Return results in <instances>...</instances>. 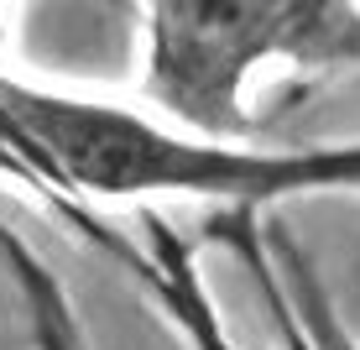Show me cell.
<instances>
[{
  "mask_svg": "<svg viewBox=\"0 0 360 350\" xmlns=\"http://www.w3.org/2000/svg\"><path fill=\"white\" fill-rule=\"evenodd\" d=\"M360 68V0H146L141 94L204 142H256L245 79L262 63Z\"/></svg>",
  "mask_w": 360,
  "mask_h": 350,
  "instance_id": "obj_2",
  "label": "cell"
},
{
  "mask_svg": "<svg viewBox=\"0 0 360 350\" xmlns=\"http://www.w3.org/2000/svg\"><path fill=\"white\" fill-rule=\"evenodd\" d=\"M146 230H152V246H157L152 277L167 287V304H172V314H183V324H188V335H193V345H198V350H230L225 340H219L209 308H204V293H198V277H193V267H188V251L172 241V230H167L157 215H146Z\"/></svg>",
  "mask_w": 360,
  "mask_h": 350,
  "instance_id": "obj_3",
  "label": "cell"
},
{
  "mask_svg": "<svg viewBox=\"0 0 360 350\" xmlns=\"http://www.w3.org/2000/svg\"><path fill=\"white\" fill-rule=\"evenodd\" d=\"M277 277H282V293H288V304H292L297 324L308 330V340H314L319 350H360V345L350 340V330L334 319L324 287L314 282V272L303 267V256H297L292 246H282V272H277Z\"/></svg>",
  "mask_w": 360,
  "mask_h": 350,
  "instance_id": "obj_5",
  "label": "cell"
},
{
  "mask_svg": "<svg viewBox=\"0 0 360 350\" xmlns=\"http://www.w3.org/2000/svg\"><path fill=\"white\" fill-rule=\"evenodd\" d=\"M0 251H6L11 267H16L21 293H27V304H32V330H37V345H42V350H84V340H79V324L68 319V304H63V293H58L53 272H47L32 251H21V246L11 241L6 230H0Z\"/></svg>",
  "mask_w": 360,
  "mask_h": 350,
  "instance_id": "obj_4",
  "label": "cell"
},
{
  "mask_svg": "<svg viewBox=\"0 0 360 350\" xmlns=\"http://www.w3.org/2000/svg\"><path fill=\"white\" fill-rule=\"evenodd\" d=\"M0 142L16 146L42 178L94 199L209 194L262 204L297 189H360V146L251 152L245 142L172 136L136 110L16 79H0Z\"/></svg>",
  "mask_w": 360,
  "mask_h": 350,
  "instance_id": "obj_1",
  "label": "cell"
},
{
  "mask_svg": "<svg viewBox=\"0 0 360 350\" xmlns=\"http://www.w3.org/2000/svg\"><path fill=\"white\" fill-rule=\"evenodd\" d=\"M235 246H240L245 267L256 272V287H262V298H266V314H271V324H277V340H282V350H319L314 340H308V330L297 324L292 304H288V293H282L277 267H271V261L262 256V246H256V230H251V220H245V215H235Z\"/></svg>",
  "mask_w": 360,
  "mask_h": 350,
  "instance_id": "obj_6",
  "label": "cell"
}]
</instances>
